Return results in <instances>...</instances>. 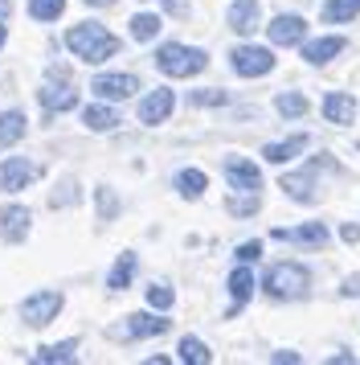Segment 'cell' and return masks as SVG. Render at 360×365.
<instances>
[{"instance_id": "8992f818", "label": "cell", "mask_w": 360, "mask_h": 365, "mask_svg": "<svg viewBox=\"0 0 360 365\" xmlns=\"http://www.w3.org/2000/svg\"><path fill=\"white\" fill-rule=\"evenodd\" d=\"M233 70H238L242 78H262V74L275 70V53L262 50V46H238V50H233Z\"/></svg>"}, {"instance_id": "9a60e30c", "label": "cell", "mask_w": 360, "mask_h": 365, "mask_svg": "<svg viewBox=\"0 0 360 365\" xmlns=\"http://www.w3.org/2000/svg\"><path fill=\"white\" fill-rule=\"evenodd\" d=\"M160 332H168V320L160 316H127V324L115 329V336H160Z\"/></svg>"}, {"instance_id": "4316f807", "label": "cell", "mask_w": 360, "mask_h": 365, "mask_svg": "<svg viewBox=\"0 0 360 365\" xmlns=\"http://www.w3.org/2000/svg\"><path fill=\"white\" fill-rule=\"evenodd\" d=\"M275 107H278V115H287V119L307 115V99H303V95H295V91H287V95H278V99H275Z\"/></svg>"}, {"instance_id": "d4e9b609", "label": "cell", "mask_w": 360, "mask_h": 365, "mask_svg": "<svg viewBox=\"0 0 360 365\" xmlns=\"http://www.w3.org/2000/svg\"><path fill=\"white\" fill-rule=\"evenodd\" d=\"M360 13V0H327L324 4V21L340 25V21H352Z\"/></svg>"}, {"instance_id": "83f0119b", "label": "cell", "mask_w": 360, "mask_h": 365, "mask_svg": "<svg viewBox=\"0 0 360 365\" xmlns=\"http://www.w3.org/2000/svg\"><path fill=\"white\" fill-rule=\"evenodd\" d=\"M65 9V0H29V17L33 21H58Z\"/></svg>"}, {"instance_id": "f1b7e54d", "label": "cell", "mask_w": 360, "mask_h": 365, "mask_svg": "<svg viewBox=\"0 0 360 365\" xmlns=\"http://www.w3.org/2000/svg\"><path fill=\"white\" fill-rule=\"evenodd\" d=\"M209 357H213V353H209L205 345H201L196 336H184V341H180V361H189V365H205Z\"/></svg>"}, {"instance_id": "ba28073f", "label": "cell", "mask_w": 360, "mask_h": 365, "mask_svg": "<svg viewBox=\"0 0 360 365\" xmlns=\"http://www.w3.org/2000/svg\"><path fill=\"white\" fill-rule=\"evenodd\" d=\"M98 99H131L135 91H139V78L135 74H98L95 83H90Z\"/></svg>"}, {"instance_id": "f546056e", "label": "cell", "mask_w": 360, "mask_h": 365, "mask_svg": "<svg viewBox=\"0 0 360 365\" xmlns=\"http://www.w3.org/2000/svg\"><path fill=\"white\" fill-rule=\"evenodd\" d=\"M282 189H287L295 201H311L315 197V193H311V177H282Z\"/></svg>"}, {"instance_id": "3957f363", "label": "cell", "mask_w": 360, "mask_h": 365, "mask_svg": "<svg viewBox=\"0 0 360 365\" xmlns=\"http://www.w3.org/2000/svg\"><path fill=\"white\" fill-rule=\"evenodd\" d=\"M307 287H311V275H307V267H299V263H278L266 271V296H275V299H299V296H307Z\"/></svg>"}, {"instance_id": "f35d334b", "label": "cell", "mask_w": 360, "mask_h": 365, "mask_svg": "<svg viewBox=\"0 0 360 365\" xmlns=\"http://www.w3.org/2000/svg\"><path fill=\"white\" fill-rule=\"evenodd\" d=\"M86 4H95V9H102V4H115V0H86Z\"/></svg>"}, {"instance_id": "836d02e7", "label": "cell", "mask_w": 360, "mask_h": 365, "mask_svg": "<svg viewBox=\"0 0 360 365\" xmlns=\"http://www.w3.org/2000/svg\"><path fill=\"white\" fill-rule=\"evenodd\" d=\"M229 210H233V214H254V210H258V197H250V201H229Z\"/></svg>"}, {"instance_id": "8fae6325", "label": "cell", "mask_w": 360, "mask_h": 365, "mask_svg": "<svg viewBox=\"0 0 360 365\" xmlns=\"http://www.w3.org/2000/svg\"><path fill=\"white\" fill-rule=\"evenodd\" d=\"M266 34H270V41H275V46H299V41H303V34H307V21L287 13V17L270 21V25H266Z\"/></svg>"}, {"instance_id": "7402d4cb", "label": "cell", "mask_w": 360, "mask_h": 365, "mask_svg": "<svg viewBox=\"0 0 360 365\" xmlns=\"http://www.w3.org/2000/svg\"><path fill=\"white\" fill-rule=\"evenodd\" d=\"M229 292H233V312H238L245 299H250V292H254V275H250L245 267H238V271L229 275Z\"/></svg>"}, {"instance_id": "277c9868", "label": "cell", "mask_w": 360, "mask_h": 365, "mask_svg": "<svg viewBox=\"0 0 360 365\" xmlns=\"http://www.w3.org/2000/svg\"><path fill=\"white\" fill-rule=\"evenodd\" d=\"M37 99H41V107H46V111H70V107L78 103L74 78H70L62 66H53L46 78H41V91H37Z\"/></svg>"}, {"instance_id": "44dd1931", "label": "cell", "mask_w": 360, "mask_h": 365, "mask_svg": "<svg viewBox=\"0 0 360 365\" xmlns=\"http://www.w3.org/2000/svg\"><path fill=\"white\" fill-rule=\"evenodd\" d=\"M131 275H135V255H119V263H115L111 275H107V287H111V292H123L131 283Z\"/></svg>"}, {"instance_id": "5b68a950", "label": "cell", "mask_w": 360, "mask_h": 365, "mask_svg": "<svg viewBox=\"0 0 360 365\" xmlns=\"http://www.w3.org/2000/svg\"><path fill=\"white\" fill-rule=\"evenodd\" d=\"M62 304H65L62 292H37V296H29L25 304H21V320L33 324V329H46L49 320H58Z\"/></svg>"}, {"instance_id": "4dcf8cb0", "label": "cell", "mask_w": 360, "mask_h": 365, "mask_svg": "<svg viewBox=\"0 0 360 365\" xmlns=\"http://www.w3.org/2000/svg\"><path fill=\"white\" fill-rule=\"evenodd\" d=\"M147 304H152V308H172V287L152 283V287H147Z\"/></svg>"}, {"instance_id": "e575fe53", "label": "cell", "mask_w": 360, "mask_h": 365, "mask_svg": "<svg viewBox=\"0 0 360 365\" xmlns=\"http://www.w3.org/2000/svg\"><path fill=\"white\" fill-rule=\"evenodd\" d=\"M98 210H102V217H111V214H115V197L107 193V189L98 193Z\"/></svg>"}, {"instance_id": "7c38bea8", "label": "cell", "mask_w": 360, "mask_h": 365, "mask_svg": "<svg viewBox=\"0 0 360 365\" xmlns=\"http://www.w3.org/2000/svg\"><path fill=\"white\" fill-rule=\"evenodd\" d=\"M172 91H152V95H147L144 103H139V123H164V119L172 115Z\"/></svg>"}, {"instance_id": "74e56055", "label": "cell", "mask_w": 360, "mask_h": 365, "mask_svg": "<svg viewBox=\"0 0 360 365\" xmlns=\"http://www.w3.org/2000/svg\"><path fill=\"white\" fill-rule=\"evenodd\" d=\"M13 13V0H0V17H9Z\"/></svg>"}, {"instance_id": "d6986e66", "label": "cell", "mask_w": 360, "mask_h": 365, "mask_svg": "<svg viewBox=\"0 0 360 365\" xmlns=\"http://www.w3.org/2000/svg\"><path fill=\"white\" fill-rule=\"evenodd\" d=\"M21 135H25V115L21 111H4L0 115V148H13Z\"/></svg>"}, {"instance_id": "30bf717a", "label": "cell", "mask_w": 360, "mask_h": 365, "mask_svg": "<svg viewBox=\"0 0 360 365\" xmlns=\"http://www.w3.org/2000/svg\"><path fill=\"white\" fill-rule=\"evenodd\" d=\"M226 177L233 189H242V193H258L262 189V173L250 160H242V156H229L226 160Z\"/></svg>"}, {"instance_id": "ffe728a7", "label": "cell", "mask_w": 360, "mask_h": 365, "mask_svg": "<svg viewBox=\"0 0 360 365\" xmlns=\"http://www.w3.org/2000/svg\"><path fill=\"white\" fill-rule=\"evenodd\" d=\"M176 189H180V197H201V193L209 189V177H205L201 168H184L176 177Z\"/></svg>"}, {"instance_id": "603a6c76", "label": "cell", "mask_w": 360, "mask_h": 365, "mask_svg": "<svg viewBox=\"0 0 360 365\" xmlns=\"http://www.w3.org/2000/svg\"><path fill=\"white\" fill-rule=\"evenodd\" d=\"M74 357H78V341H62V345L37 349V357H33V361L49 365V361H74Z\"/></svg>"}, {"instance_id": "5bb4252c", "label": "cell", "mask_w": 360, "mask_h": 365, "mask_svg": "<svg viewBox=\"0 0 360 365\" xmlns=\"http://www.w3.org/2000/svg\"><path fill=\"white\" fill-rule=\"evenodd\" d=\"M324 115H327V123H352V119H356V99L332 91V95L324 99Z\"/></svg>"}, {"instance_id": "d590c367", "label": "cell", "mask_w": 360, "mask_h": 365, "mask_svg": "<svg viewBox=\"0 0 360 365\" xmlns=\"http://www.w3.org/2000/svg\"><path fill=\"white\" fill-rule=\"evenodd\" d=\"M164 9H168L172 17H184V13H189V0H164Z\"/></svg>"}, {"instance_id": "52a82bcc", "label": "cell", "mask_w": 360, "mask_h": 365, "mask_svg": "<svg viewBox=\"0 0 360 365\" xmlns=\"http://www.w3.org/2000/svg\"><path fill=\"white\" fill-rule=\"evenodd\" d=\"M37 177H41V168L33 165V160H21V156H9V160L0 165V185H4L9 193H16V189L33 185Z\"/></svg>"}, {"instance_id": "ab89813d", "label": "cell", "mask_w": 360, "mask_h": 365, "mask_svg": "<svg viewBox=\"0 0 360 365\" xmlns=\"http://www.w3.org/2000/svg\"><path fill=\"white\" fill-rule=\"evenodd\" d=\"M0 46H4V25H0Z\"/></svg>"}, {"instance_id": "7a4b0ae2", "label": "cell", "mask_w": 360, "mask_h": 365, "mask_svg": "<svg viewBox=\"0 0 360 365\" xmlns=\"http://www.w3.org/2000/svg\"><path fill=\"white\" fill-rule=\"evenodd\" d=\"M156 66H160L164 74H172V78H193V74H201V70L209 66V58H205V50L168 41V46H160V53H156Z\"/></svg>"}, {"instance_id": "9c48e42d", "label": "cell", "mask_w": 360, "mask_h": 365, "mask_svg": "<svg viewBox=\"0 0 360 365\" xmlns=\"http://www.w3.org/2000/svg\"><path fill=\"white\" fill-rule=\"evenodd\" d=\"M29 222H33V214L25 210V205H4L0 210V230H4V242H25L29 238Z\"/></svg>"}, {"instance_id": "8d00e7d4", "label": "cell", "mask_w": 360, "mask_h": 365, "mask_svg": "<svg viewBox=\"0 0 360 365\" xmlns=\"http://www.w3.org/2000/svg\"><path fill=\"white\" fill-rule=\"evenodd\" d=\"M340 234H344V242H360V226H352V222H348Z\"/></svg>"}, {"instance_id": "2e32d148", "label": "cell", "mask_w": 360, "mask_h": 365, "mask_svg": "<svg viewBox=\"0 0 360 365\" xmlns=\"http://www.w3.org/2000/svg\"><path fill=\"white\" fill-rule=\"evenodd\" d=\"M229 29L254 34V29H258V0H233V9H229Z\"/></svg>"}, {"instance_id": "484cf974", "label": "cell", "mask_w": 360, "mask_h": 365, "mask_svg": "<svg viewBox=\"0 0 360 365\" xmlns=\"http://www.w3.org/2000/svg\"><path fill=\"white\" fill-rule=\"evenodd\" d=\"M156 34H160V17H152V13H135L131 17V37L135 41H152Z\"/></svg>"}, {"instance_id": "1f68e13d", "label": "cell", "mask_w": 360, "mask_h": 365, "mask_svg": "<svg viewBox=\"0 0 360 365\" xmlns=\"http://www.w3.org/2000/svg\"><path fill=\"white\" fill-rule=\"evenodd\" d=\"M193 103L196 107H217V103H226V91H196Z\"/></svg>"}, {"instance_id": "cb8c5ba5", "label": "cell", "mask_w": 360, "mask_h": 365, "mask_svg": "<svg viewBox=\"0 0 360 365\" xmlns=\"http://www.w3.org/2000/svg\"><path fill=\"white\" fill-rule=\"evenodd\" d=\"M86 128L90 132H111V128H119V115H115L111 107H86Z\"/></svg>"}, {"instance_id": "ac0fdd59", "label": "cell", "mask_w": 360, "mask_h": 365, "mask_svg": "<svg viewBox=\"0 0 360 365\" xmlns=\"http://www.w3.org/2000/svg\"><path fill=\"white\" fill-rule=\"evenodd\" d=\"M303 148H307V135H291V140H282V144H266L262 156H266L270 165H287V160H295Z\"/></svg>"}, {"instance_id": "4fadbf2b", "label": "cell", "mask_w": 360, "mask_h": 365, "mask_svg": "<svg viewBox=\"0 0 360 365\" xmlns=\"http://www.w3.org/2000/svg\"><path fill=\"white\" fill-rule=\"evenodd\" d=\"M275 238L282 242H303V247H327V226L324 222H307V226H299V230H275Z\"/></svg>"}, {"instance_id": "6da1fadb", "label": "cell", "mask_w": 360, "mask_h": 365, "mask_svg": "<svg viewBox=\"0 0 360 365\" xmlns=\"http://www.w3.org/2000/svg\"><path fill=\"white\" fill-rule=\"evenodd\" d=\"M65 46L74 50V58L90 62V66H98V62H107V58H115V53H119V37L107 34V29H102V25H95V21H82V25H74V29L65 34Z\"/></svg>"}, {"instance_id": "d6a6232c", "label": "cell", "mask_w": 360, "mask_h": 365, "mask_svg": "<svg viewBox=\"0 0 360 365\" xmlns=\"http://www.w3.org/2000/svg\"><path fill=\"white\" fill-rule=\"evenodd\" d=\"M258 255H262V247H258V242H242V247H238V259H242V263H254Z\"/></svg>"}, {"instance_id": "e0dca14e", "label": "cell", "mask_w": 360, "mask_h": 365, "mask_svg": "<svg viewBox=\"0 0 360 365\" xmlns=\"http://www.w3.org/2000/svg\"><path fill=\"white\" fill-rule=\"evenodd\" d=\"M344 37H319V41H311V46H303V58H307L311 66H324V62H332L336 53H344Z\"/></svg>"}]
</instances>
